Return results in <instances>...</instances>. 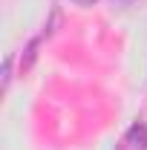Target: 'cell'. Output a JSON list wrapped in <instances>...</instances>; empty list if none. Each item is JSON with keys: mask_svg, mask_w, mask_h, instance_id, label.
<instances>
[{"mask_svg": "<svg viewBox=\"0 0 147 150\" xmlns=\"http://www.w3.org/2000/svg\"><path fill=\"white\" fill-rule=\"evenodd\" d=\"M127 144L133 150H147V127L141 124V121H136V124L127 130Z\"/></svg>", "mask_w": 147, "mask_h": 150, "instance_id": "1", "label": "cell"}, {"mask_svg": "<svg viewBox=\"0 0 147 150\" xmlns=\"http://www.w3.org/2000/svg\"><path fill=\"white\" fill-rule=\"evenodd\" d=\"M37 46H40V38H32L26 43V49L20 55V72H29L32 69V64H35V58H37Z\"/></svg>", "mask_w": 147, "mask_h": 150, "instance_id": "2", "label": "cell"}, {"mask_svg": "<svg viewBox=\"0 0 147 150\" xmlns=\"http://www.w3.org/2000/svg\"><path fill=\"white\" fill-rule=\"evenodd\" d=\"M9 81H12V55L3 61V90L9 87Z\"/></svg>", "mask_w": 147, "mask_h": 150, "instance_id": "3", "label": "cell"}, {"mask_svg": "<svg viewBox=\"0 0 147 150\" xmlns=\"http://www.w3.org/2000/svg\"><path fill=\"white\" fill-rule=\"evenodd\" d=\"M112 6H118V9H130V6H136L139 0H110Z\"/></svg>", "mask_w": 147, "mask_h": 150, "instance_id": "5", "label": "cell"}, {"mask_svg": "<svg viewBox=\"0 0 147 150\" xmlns=\"http://www.w3.org/2000/svg\"><path fill=\"white\" fill-rule=\"evenodd\" d=\"M58 20H61V12H52V18H49V23H46V26H43V35H52V32H55V26H58Z\"/></svg>", "mask_w": 147, "mask_h": 150, "instance_id": "4", "label": "cell"}, {"mask_svg": "<svg viewBox=\"0 0 147 150\" xmlns=\"http://www.w3.org/2000/svg\"><path fill=\"white\" fill-rule=\"evenodd\" d=\"M72 3H78V6H92L95 0H72Z\"/></svg>", "mask_w": 147, "mask_h": 150, "instance_id": "6", "label": "cell"}]
</instances>
